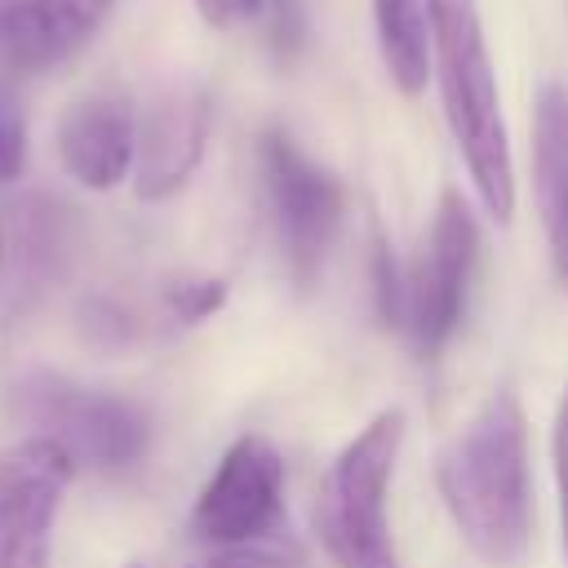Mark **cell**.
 Listing matches in <instances>:
<instances>
[{"label": "cell", "instance_id": "2", "mask_svg": "<svg viewBox=\"0 0 568 568\" xmlns=\"http://www.w3.org/2000/svg\"><path fill=\"white\" fill-rule=\"evenodd\" d=\"M430 13H435V80H439V102H444L453 142L466 160V173L475 182L484 213L497 222H510L515 164H510V138L497 102L479 4L430 0Z\"/></svg>", "mask_w": 568, "mask_h": 568}, {"label": "cell", "instance_id": "14", "mask_svg": "<svg viewBox=\"0 0 568 568\" xmlns=\"http://www.w3.org/2000/svg\"><path fill=\"white\" fill-rule=\"evenodd\" d=\"M67 244H71V217H67V209L58 200L31 195L18 209V226H13V253H18L13 280L22 275L27 288H40L49 275H58V266L67 257Z\"/></svg>", "mask_w": 568, "mask_h": 568}, {"label": "cell", "instance_id": "6", "mask_svg": "<svg viewBox=\"0 0 568 568\" xmlns=\"http://www.w3.org/2000/svg\"><path fill=\"white\" fill-rule=\"evenodd\" d=\"M479 257V226L475 213L457 191H444L430 217V231L422 240V253L404 271V320L413 351L422 359H435L448 337L457 333L466 315V293Z\"/></svg>", "mask_w": 568, "mask_h": 568}, {"label": "cell", "instance_id": "10", "mask_svg": "<svg viewBox=\"0 0 568 568\" xmlns=\"http://www.w3.org/2000/svg\"><path fill=\"white\" fill-rule=\"evenodd\" d=\"M115 0H0V67L31 75L80 53Z\"/></svg>", "mask_w": 568, "mask_h": 568}, {"label": "cell", "instance_id": "20", "mask_svg": "<svg viewBox=\"0 0 568 568\" xmlns=\"http://www.w3.org/2000/svg\"><path fill=\"white\" fill-rule=\"evenodd\" d=\"M195 568H222V564H217V559H204V564H195Z\"/></svg>", "mask_w": 568, "mask_h": 568}, {"label": "cell", "instance_id": "5", "mask_svg": "<svg viewBox=\"0 0 568 568\" xmlns=\"http://www.w3.org/2000/svg\"><path fill=\"white\" fill-rule=\"evenodd\" d=\"M22 413L40 426L44 439H53L75 466L93 470H129L151 439L146 413L111 390L80 386L58 373H36L18 390Z\"/></svg>", "mask_w": 568, "mask_h": 568}, {"label": "cell", "instance_id": "17", "mask_svg": "<svg viewBox=\"0 0 568 568\" xmlns=\"http://www.w3.org/2000/svg\"><path fill=\"white\" fill-rule=\"evenodd\" d=\"M27 164V124H22V111L0 98V182L18 178Z\"/></svg>", "mask_w": 568, "mask_h": 568}, {"label": "cell", "instance_id": "7", "mask_svg": "<svg viewBox=\"0 0 568 568\" xmlns=\"http://www.w3.org/2000/svg\"><path fill=\"white\" fill-rule=\"evenodd\" d=\"M284 510V457L262 435H240L195 497L191 532L217 550L275 532Z\"/></svg>", "mask_w": 568, "mask_h": 568}, {"label": "cell", "instance_id": "19", "mask_svg": "<svg viewBox=\"0 0 568 568\" xmlns=\"http://www.w3.org/2000/svg\"><path fill=\"white\" fill-rule=\"evenodd\" d=\"M266 4H271V0H195L200 18H204L209 27H235V22H244V18H257Z\"/></svg>", "mask_w": 568, "mask_h": 568}, {"label": "cell", "instance_id": "15", "mask_svg": "<svg viewBox=\"0 0 568 568\" xmlns=\"http://www.w3.org/2000/svg\"><path fill=\"white\" fill-rule=\"evenodd\" d=\"M222 302H226V284L217 275H182L164 288V311L178 324H200L213 311H222Z\"/></svg>", "mask_w": 568, "mask_h": 568}, {"label": "cell", "instance_id": "1", "mask_svg": "<svg viewBox=\"0 0 568 568\" xmlns=\"http://www.w3.org/2000/svg\"><path fill=\"white\" fill-rule=\"evenodd\" d=\"M435 479L457 532L484 564L506 568L524 555L532 524L528 422L510 390H493L484 408L444 444Z\"/></svg>", "mask_w": 568, "mask_h": 568}, {"label": "cell", "instance_id": "18", "mask_svg": "<svg viewBox=\"0 0 568 568\" xmlns=\"http://www.w3.org/2000/svg\"><path fill=\"white\" fill-rule=\"evenodd\" d=\"M555 484H559V528H564V555H568V390L555 408Z\"/></svg>", "mask_w": 568, "mask_h": 568}, {"label": "cell", "instance_id": "11", "mask_svg": "<svg viewBox=\"0 0 568 568\" xmlns=\"http://www.w3.org/2000/svg\"><path fill=\"white\" fill-rule=\"evenodd\" d=\"M138 155V115L120 93H93L62 111L58 120V160L62 169L89 186L111 191L133 173Z\"/></svg>", "mask_w": 568, "mask_h": 568}, {"label": "cell", "instance_id": "21", "mask_svg": "<svg viewBox=\"0 0 568 568\" xmlns=\"http://www.w3.org/2000/svg\"><path fill=\"white\" fill-rule=\"evenodd\" d=\"M0 266H4V226H0Z\"/></svg>", "mask_w": 568, "mask_h": 568}, {"label": "cell", "instance_id": "3", "mask_svg": "<svg viewBox=\"0 0 568 568\" xmlns=\"http://www.w3.org/2000/svg\"><path fill=\"white\" fill-rule=\"evenodd\" d=\"M404 439V413H377L328 466L320 488V537L337 568H399L386 493Z\"/></svg>", "mask_w": 568, "mask_h": 568}, {"label": "cell", "instance_id": "9", "mask_svg": "<svg viewBox=\"0 0 568 568\" xmlns=\"http://www.w3.org/2000/svg\"><path fill=\"white\" fill-rule=\"evenodd\" d=\"M209 142V93L200 84H169L151 98L138 120V155H133V191L142 200L178 195L200 169Z\"/></svg>", "mask_w": 568, "mask_h": 568}, {"label": "cell", "instance_id": "13", "mask_svg": "<svg viewBox=\"0 0 568 568\" xmlns=\"http://www.w3.org/2000/svg\"><path fill=\"white\" fill-rule=\"evenodd\" d=\"M377 49L399 93H422L435 71V13L430 0H373Z\"/></svg>", "mask_w": 568, "mask_h": 568}, {"label": "cell", "instance_id": "16", "mask_svg": "<svg viewBox=\"0 0 568 568\" xmlns=\"http://www.w3.org/2000/svg\"><path fill=\"white\" fill-rule=\"evenodd\" d=\"M80 333L93 342V346H129L138 337V320L115 302V297H89L80 306Z\"/></svg>", "mask_w": 568, "mask_h": 568}, {"label": "cell", "instance_id": "8", "mask_svg": "<svg viewBox=\"0 0 568 568\" xmlns=\"http://www.w3.org/2000/svg\"><path fill=\"white\" fill-rule=\"evenodd\" d=\"M75 462L44 435L0 453V568H49L53 524Z\"/></svg>", "mask_w": 568, "mask_h": 568}, {"label": "cell", "instance_id": "4", "mask_svg": "<svg viewBox=\"0 0 568 568\" xmlns=\"http://www.w3.org/2000/svg\"><path fill=\"white\" fill-rule=\"evenodd\" d=\"M257 173L284 275L293 280V288L306 293L320 284L342 226V182L311 155H302V146L280 129H262Z\"/></svg>", "mask_w": 568, "mask_h": 568}, {"label": "cell", "instance_id": "12", "mask_svg": "<svg viewBox=\"0 0 568 568\" xmlns=\"http://www.w3.org/2000/svg\"><path fill=\"white\" fill-rule=\"evenodd\" d=\"M532 191L555 280L568 288V89L541 84L532 102Z\"/></svg>", "mask_w": 568, "mask_h": 568}]
</instances>
